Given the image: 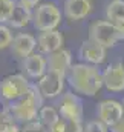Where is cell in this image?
I'll return each mask as SVG.
<instances>
[{"mask_svg":"<svg viewBox=\"0 0 124 132\" xmlns=\"http://www.w3.org/2000/svg\"><path fill=\"white\" fill-rule=\"evenodd\" d=\"M123 117H124V109L121 101H118V100L106 98L101 100L96 104V118L109 128L113 126Z\"/></svg>","mask_w":124,"mask_h":132,"instance_id":"cell-8","label":"cell"},{"mask_svg":"<svg viewBox=\"0 0 124 132\" xmlns=\"http://www.w3.org/2000/svg\"><path fill=\"white\" fill-rule=\"evenodd\" d=\"M22 132H49L38 120H32L22 125Z\"/></svg>","mask_w":124,"mask_h":132,"instance_id":"cell-24","label":"cell"},{"mask_svg":"<svg viewBox=\"0 0 124 132\" xmlns=\"http://www.w3.org/2000/svg\"><path fill=\"white\" fill-rule=\"evenodd\" d=\"M9 49L14 54V57H17L19 60H23L25 57H28V55H31L32 52H35L37 40L29 32H19L12 37Z\"/></svg>","mask_w":124,"mask_h":132,"instance_id":"cell-12","label":"cell"},{"mask_svg":"<svg viewBox=\"0 0 124 132\" xmlns=\"http://www.w3.org/2000/svg\"><path fill=\"white\" fill-rule=\"evenodd\" d=\"M15 2H17V5H20L22 8H25L31 12L41 3V0H15Z\"/></svg>","mask_w":124,"mask_h":132,"instance_id":"cell-25","label":"cell"},{"mask_svg":"<svg viewBox=\"0 0 124 132\" xmlns=\"http://www.w3.org/2000/svg\"><path fill=\"white\" fill-rule=\"evenodd\" d=\"M22 68H23V72L28 78L38 80L48 71L46 55H43L40 52H32L31 55H28L22 60Z\"/></svg>","mask_w":124,"mask_h":132,"instance_id":"cell-14","label":"cell"},{"mask_svg":"<svg viewBox=\"0 0 124 132\" xmlns=\"http://www.w3.org/2000/svg\"><path fill=\"white\" fill-rule=\"evenodd\" d=\"M104 17L112 23L124 20V0H110L106 5Z\"/></svg>","mask_w":124,"mask_h":132,"instance_id":"cell-18","label":"cell"},{"mask_svg":"<svg viewBox=\"0 0 124 132\" xmlns=\"http://www.w3.org/2000/svg\"><path fill=\"white\" fill-rule=\"evenodd\" d=\"M103 88L109 92H124V63L115 62L101 71Z\"/></svg>","mask_w":124,"mask_h":132,"instance_id":"cell-9","label":"cell"},{"mask_svg":"<svg viewBox=\"0 0 124 132\" xmlns=\"http://www.w3.org/2000/svg\"><path fill=\"white\" fill-rule=\"evenodd\" d=\"M31 86L29 78L25 74H11L0 80V100L11 103L23 97Z\"/></svg>","mask_w":124,"mask_h":132,"instance_id":"cell-4","label":"cell"},{"mask_svg":"<svg viewBox=\"0 0 124 132\" xmlns=\"http://www.w3.org/2000/svg\"><path fill=\"white\" fill-rule=\"evenodd\" d=\"M37 120L49 131L58 120H60V114H58V109L55 106H41L38 109V114H37Z\"/></svg>","mask_w":124,"mask_h":132,"instance_id":"cell-17","label":"cell"},{"mask_svg":"<svg viewBox=\"0 0 124 132\" xmlns=\"http://www.w3.org/2000/svg\"><path fill=\"white\" fill-rule=\"evenodd\" d=\"M14 123H17V121L12 118V115L9 114V111H8L6 108H3V109L0 111V132H8L9 128H11Z\"/></svg>","mask_w":124,"mask_h":132,"instance_id":"cell-22","label":"cell"},{"mask_svg":"<svg viewBox=\"0 0 124 132\" xmlns=\"http://www.w3.org/2000/svg\"><path fill=\"white\" fill-rule=\"evenodd\" d=\"M15 5V0H0V23H8Z\"/></svg>","mask_w":124,"mask_h":132,"instance_id":"cell-20","label":"cell"},{"mask_svg":"<svg viewBox=\"0 0 124 132\" xmlns=\"http://www.w3.org/2000/svg\"><path fill=\"white\" fill-rule=\"evenodd\" d=\"M37 88L40 91V94L43 95L45 100H54L58 98L64 92V86H66V75L55 72V71H46L38 80H37Z\"/></svg>","mask_w":124,"mask_h":132,"instance_id":"cell-6","label":"cell"},{"mask_svg":"<svg viewBox=\"0 0 124 132\" xmlns=\"http://www.w3.org/2000/svg\"><path fill=\"white\" fill-rule=\"evenodd\" d=\"M61 22L63 11L55 2H41L32 11V25L38 32L58 29Z\"/></svg>","mask_w":124,"mask_h":132,"instance_id":"cell-3","label":"cell"},{"mask_svg":"<svg viewBox=\"0 0 124 132\" xmlns=\"http://www.w3.org/2000/svg\"><path fill=\"white\" fill-rule=\"evenodd\" d=\"M66 83L70 86L72 92L84 97H93L103 89L101 71L98 66L87 63H72L66 72Z\"/></svg>","mask_w":124,"mask_h":132,"instance_id":"cell-1","label":"cell"},{"mask_svg":"<svg viewBox=\"0 0 124 132\" xmlns=\"http://www.w3.org/2000/svg\"><path fill=\"white\" fill-rule=\"evenodd\" d=\"M46 62H48V69L49 71H55V72H60L64 74L69 71V68L72 66V54L69 49H58V51H54L51 54L46 55Z\"/></svg>","mask_w":124,"mask_h":132,"instance_id":"cell-15","label":"cell"},{"mask_svg":"<svg viewBox=\"0 0 124 132\" xmlns=\"http://www.w3.org/2000/svg\"><path fill=\"white\" fill-rule=\"evenodd\" d=\"M8 132H22V128L19 126V123H14V125L9 128V131Z\"/></svg>","mask_w":124,"mask_h":132,"instance_id":"cell-28","label":"cell"},{"mask_svg":"<svg viewBox=\"0 0 124 132\" xmlns=\"http://www.w3.org/2000/svg\"><path fill=\"white\" fill-rule=\"evenodd\" d=\"M43 95L40 94L38 88L35 83H31L28 92L20 97V98L14 100L11 103H8L5 108L9 111V114L12 115V118L17 121V123H28L32 120H37V114H38V109L43 106Z\"/></svg>","mask_w":124,"mask_h":132,"instance_id":"cell-2","label":"cell"},{"mask_svg":"<svg viewBox=\"0 0 124 132\" xmlns=\"http://www.w3.org/2000/svg\"><path fill=\"white\" fill-rule=\"evenodd\" d=\"M115 28L118 31V35H120V40L123 42L124 40V20H120V22H115Z\"/></svg>","mask_w":124,"mask_h":132,"instance_id":"cell-27","label":"cell"},{"mask_svg":"<svg viewBox=\"0 0 124 132\" xmlns=\"http://www.w3.org/2000/svg\"><path fill=\"white\" fill-rule=\"evenodd\" d=\"M31 23H32V12L22 8L20 5H15V8L12 11V15L9 17L6 25L11 29H23Z\"/></svg>","mask_w":124,"mask_h":132,"instance_id":"cell-16","label":"cell"},{"mask_svg":"<svg viewBox=\"0 0 124 132\" xmlns=\"http://www.w3.org/2000/svg\"><path fill=\"white\" fill-rule=\"evenodd\" d=\"M37 40V49L40 54L48 55L54 51L61 49L64 45V37L58 29H52V31H41L35 37Z\"/></svg>","mask_w":124,"mask_h":132,"instance_id":"cell-13","label":"cell"},{"mask_svg":"<svg viewBox=\"0 0 124 132\" xmlns=\"http://www.w3.org/2000/svg\"><path fill=\"white\" fill-rule=\"evenodd\" d=\"M57 109H58L60 117H63V118L83 121V115H84L83 101H81V98H80L78 94H75V92H72V91L63 92L61 95L58 97Z\"/></svg>","mask_w":124,"mask_h":132,"instance_id":"cell-7","label":"cell"},{"mask_svg":"<svg viewBox=\"0 0 124 132\" xmlns=\"http://www.w3.org/2000/svg\"><path fill=\"white\" fill-rule=\"evenodd\" d=\"M12 29L6 23H0V51L8 49L12 42Z\"/></svg>","mask_w":124,"mask_h":132,"instance_id":"cell-21","label":"cell"},{"mask_svg":"<svg viewBox=\"0 0 124 132\" xmlns=\"http://www.w3.org/2000/svg\"><path fill=\"white\" fill-rule=\"evenodd\" d=\"M49 132H83V121L60 117V120L49 129Z\"/></svg>","mask_w":124,"mask_h":132,"instance_id":"cell-19","label":"cell"},{"mask_svg":"<svg viewBox=\"0 0 124 132\" xmlns=\"http://www.w3.org/2000/svg\"><path fill=\"white\" fill-rule=\"evenodd\" d=\"M106 57H107V49L91 38L84 40L78 48V59L83 63L100 66L106 62Z\"/></svg>","mask_w":124,"mask_h":132,"instance_id":"cell-10","label":"cell"},{"mask_svg":"<svg viewBox=\"0 0 124 132\" xmlns=\"http://www.w3.org/2000/svg\"><path fill=\"white\" fill-rule=\"evenodd\" d=\"M83 132H109V126H106L103 121L95 118L92 121L86 123V126H83Z\"/></svg>","mask_w":124,"mask_h":132,"instance_id":"cell-23","label":"cell"},{"mask_svg":"<svg viewBox=\"0 0 124 132\" xmlns=\"http://www.w3.org/2000/svg\"><path fill=\"white\" fill-rule=\"evenodd\" d=\"M0 111H2V108H0Z\"/></svg>","mask_w":124,"mask_h":132,"instance_id":"cell-30","label":"cell"},{"mask_svg":"<svg viewBox=\"0 0 124 132\" xmlns=\"http://www.w3.org/2000/svg\"><path fill=\"white\" fill-rule=\"evenodd\" d=\"M89 37L93 42L100 43L101 46H104L106 49H110L113 46H117L120 40V35H118V31L115 28V23L103 19V20H95L89 25Z\"/></svg>","mask_w":124,"mask_h":132,"instance_id":"cell-5","label":"cell"},{"mask_svg":"<svg viewBox=\"0 0 124 132\" xmlns=\"http://www.w3.org/2000/svg\"><path fill=\"white\" fill-rule=\"evenodd\" d=\"M109 132H124V117L121 120H118L113 126L109 128Z\"/></svg>","mask_w":124,"mask_h":132,"instance_id":"cell-26","label":"cell"},{"mask_svg":"<svg viewBox=\"0 0 124 132\" xmlns=\"http://www.w3.org/2000/svg\"><path fill=\"white\" fill-rule=\"evenodd\" d=\"M121 104H123V109H124V97H123V101H121Z\"/></svg>","mask_w":124,"mask_h":132,"instance_id":"cell-29","label":"cell"},{"mask_svg":"<svg viewBox=\"0 0 124 132\" xmlns=\"http://www.w3.org/2000/svg\"><path fill=\"white\" fill-rule=\"evenodd\" d=\"M63 17L72 22H80L87 19L93 11V0H64Z\"/></svg>","mask_w":124,"mask_h":132,"instance_id":"cell-11","label":"cell"}]
</instances>
